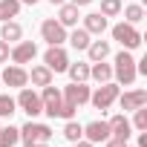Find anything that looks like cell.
I'll list each match as a JSON object with an SVG mask.
<instances>
[{
  "mask_svg": "<svg viewBox=\"0 0 147 147\" xmlns=\"http://www.w3.org/2000/svg\"><path fill=\"white\" fill-rule=\"evenodd\" d=\"M121 12H124V18H127V23H141L144 20V9L138 6V3H133V6H121Z\"/></svg>",
  "mask_w": 147,
  "mask_h": 147,
  "instance_id": "obj_26",
  "label": "cell"
},
{
  "mask_svg": "<svg viewBox=\"0 0 147 147\" xmlns=\"http://www.w3.org/2000/svg\"><path fill=\"white\" fill-rule=\"evenodd\" d=\"M0 84H6V87H12V90H23V87L29 84V72H26L23 66L12 63V66H6L3 72H0Z\"/></svg>",
  "mask_w": 147,
  "mask_h": 147,
  "instance_id": "obj_5",
  "label": "cell"
},
{
  "mask_svg": "<svg viewBox=\"0 0 147 147\" xmlns=\"http://www.w3.org/2000/svg\"><path fill=\"white\" fill-rule=\"evenodd\" d=\"M9 55H12L9 43H6V40H0V63H9Z\"/></svg>",
  "mask_w": 147,
  "mask_h": 147,
  "instance_id": "obj_31",
  "label": "cell"
},
{
  "mask_svg": "<svg viewBox=\"0 0 147 147\" xmlns=\"http://www.w3.org/2000/svg\"><path fill=\"white\" fill-rule=\"evenodd\" d=\"M61 95H63V101H72L75 107H81L90 101V87H87V81H72L69 87L61 90Z\"/></svg>",
  "mask_w": 147,
  "mask_h": 147,
  "instance_id": "obj_10",
  "label": "cell"
},
{
  "mask_svg": "<svg viewBox=\"0 0 147 147\" xmlns=\"http://www.w3.org/2000/svg\"><path fill=\"white\" fill-rule=\"evenodd\" d=\"M20 6H23L20 0H0V20H3V23L6 20H15L20 15Z\"/></svg>",
  "mask_w": 147,
  "mask_h": 147,
  "instance_id": "obj_21",
  "label": "cell"
},
{
  "mask_svg": "<svg viewBox=\"0 0 147 147\" xmlns=\"http://www.w3.org/2000/svg\"><path fill=\"white\" fill-rule=\"evenodd\" d=\"M66 72H69L72 81H87V78H90V63H81V61H78V63H69Z\"/></svg>",
  "mask_w": 147,
  "mask_h": 147,
  "instance_id": "obj_25",
  "label": "cell"
},
{
  "mask_svg": "<svg viewBox=\"0 0 147 147\" xmlns=\"http://www.w3.org/2000/svg\"><path fill=\"white\" fill-rule=\"evenodd\" d=\"M115 101L121 104L124 113H133V110H138V107H147V90H130V92L118 95Z\"/></svg>",
  "mask_w": 147,
  "mask_h": 147,
  "instance_id": "obj_12",
  "label": "cell"
},
{
  "mask_svg": "<svg viewBox=\"0 0 147 147\" xmlns=\"http://www.w3.org/2000/svg\"><path fill=\"white\" fill-rule=\"evenodd\" d=\"M20 3H26V6H35V3H38V0H20Z\"/></svg>",
  "mask_w": 147,
  "mask_h": 147,
  "instance_id": "obj_38",
  "label": "cell"
},
{
  "mask_svg": "<svg viewBox=\"0 0 147 147\" xmlns=\"http://www.w3.org/2000/svg\"><path fill=\"white\" fill-rule=\"evenodd\" d=\"M84 52H87L90 61L95 63V61H104V58L110 55V43H107V40H90V46H87Z\"/></svg>",
  "mask_w": 147,
  "mask_h": 147,
  "instance_id": "obj_20",
  "label": "cell"
},
{
  "mask_svg": "<svg viewBox=\"0 0 147 147\" xmlns=\"http://www.w3.org/2000/svg\"><path fill=\"white\" fill-rule=\"evenodd\" d=\"M110 133L115 136V138H121V141H127L130 136H133V124H130V118L124 115V113H118V115H113L110 121Z\"/></svg>",
  "mask_w": 147,
  "mask_h": 147,
  "instance_id": "obj_14",
  "label": "cell"
},
{
  "mask_svg": "<svg viewBox=\"0 0 147 147\" xmlns=\"http://www.w3.org/2000/svg\"><path fill=\"white\" fill-rule=\"evenodd\" d=\"M40 38H43L49 46H63V43H66V29H63L58 20L49 18V20L40 23Z\"/></svg>",
  "mask_w": 147,
  "mask_h": 147,
  "instance_id": "obj_6",
  "label": "cell"
},
{
  "mask_svg": "<svg viewBox=\"0 0 147 147\" xmlns=\"http://www.w3.org/2000/svg\"><path fill=\"white\" fill-rule=\"evenodd\" d=\"M63 138H66V141H72V144L81 141V138H84V124H78L75 118H69V121L63 124Z\"/></svg>",
  "mask_w": 147,
  "mask_h": 147,
  "instance_id": "obj_23",
  "label": "cell"
},
{
  "mask_svg": "<svg viewBox=\"0 0 147 147\" xmlns=\"http://www.w3.org/2000/svg\"><path fill=\"white\" fill-rule=\"evenodd\" d=\"M49 3H52V6H61V3H66V0H49Z\"/></svg>",
  "mask_w": 147,
  "mask_h": 147,
  "instance_id": "obj_37",
  "label": "cell"
},
{
  "mask_svg": "<svg viewBox=\"0 0 147 147\" xmlns=\"http://www.w3.org/2000/svg\"><path fill=\"white\" fill-rule=\"evenodd\" d=\"M113 75L118 78V84L130 87L136 78H138V72H136V58L130 55V49H121L115 55V66H113Z\"/></svg>",
  "mask_w": 147,
  "mask_h": 147,
  "instance_id": "obj_1",
  "label": "cell"
},
{
  "mask_svg": "<svg viewBox=\"0 0 147 147\" xmlns=\"http://www.w3.org/2000/svg\"><path fill=\"white\" fill-rule=\"evenodd\" d=\"M40 104H43V113L49 115V118H58V113H61V104H63V95H61V90L58 87H43V92H40Z\"/></svg>",
  "mask_w": 147,
  "mask_h": 147,
  "instance_id": "obj_7",
  "label": "cell"
},
{
  "mask_svg": "<svg viewBox=\"0 0 147 147\" xmlns=\"http://www.w3.org/2000/svg\"><path fill=\"white\" fill-rule=\"evenodd\" d=\"M113 40H118L124 49H138L141 46V32L133 26V23H115L113 26Z\"/></svg>",
  "mask_w": 147,
  "mask_h": 147,
  "instance_id": "obj_3",
  "label": "cell"
},
{
  "mask_svg": "<svg viewBox=\"0 0 147 147\" xmlns=\"http://www.w3.org/2000/svg\"><path fill=\"white\" fill-rule=\"evenodd\" d=\"M52 78H55V72H52L46 63H38V66H32V72H29L32 87H49V84H52Z\"/></svg>",
  "mask_w": 147,
  "mask_h": 147,
  "instance_id": "obj_15",
  "label": "cell"
},
{
  "mask_svg": "<svg viewBox=\"0 0 147 147\" xmlns=\"http://www.w3.org/2000/svg\"><path fill=\"white\" fill-rule=\"evenodd\" d=\"M75 104H72V101H63L61 104V113H58V118H63V121H69V118H75Z\"/></svg>",
  "mask_w": 147,
  "mask_h": 147,
  "instance_id": "obj_30",
  "label": "cell"
},
{
  "mask_svg": "<svg viewBox=\"0 0 147 147\" xmlns=\"http://www.w3.org/2000/svg\"><path fill=\"white\" fill-rule=\"evenodd\" d=\"M133 113H136V115H133L130 124H133L138 133H144V130H147V107H138V110H133Z\"/></svg>",
  "mask_w": 147,
  "mask_h": 147,
  "instance_id": "obj_28",
  "label": "cell"
},
{
  "mask_svg": "<svg viewBox=\"0 0 147 147\" xmlns=\"http://www.w3.org/2000/svg\"><path fill=\"white\" fill-rule=\"evenodd\" d=\"M90 38H92V35H90L84 26H81V29H75L72 35H66V40L72 43V49H78V52H84V49L90 46Z\"/></svg>",
  "mask_w": 147,
  "mask_h": 147,
  "instance_id": "obj_22",
  "label": "cell"
},
{
  "mask_svg": "<svg viewBox=\"0 0 147 147\" xmlns=\"http://www.w3.org/2000/svg\"><path fill=\"white\" fill-rule=\"evenodd\" d=\"M20 138H23V141H49V138H52V127L38 124V121L29 118V121L20 127Z\"/></svg>",
  "mask_w": 147,
  "mask_h": 147,
  "instance_id": "obj_9",
  "label": "cell"
},
{
  "mask_svg": "<svg viewBox=\"0 0 147 147\" xmlns=\"http://www.w3.org/2000/svg\"><path fill=\"white\" fill-rule=\"evenodd\" d=\"M15 110H18V104L12 95H0V118H9Z\"/></svg>",
  "mask_w": 147,
  "mask_h": 147,
  "instance_id": "obj_29",
  "label": "cell"
},
{
  "mask_svg": "<svg viewBox=\"0 0 147 147\" xmlns=\"http://www.w3.org/2000/svg\"><path fill=\"white\" fill-rule=\"evenodd\" d=\"M127 141H121V138H115V136H110L107 141H104V147H124Z\"/></svg>",
  "mask_w": 147,
  "mask_h": 147,
  "instance_id": "obj_32",
  "label": "cell"
},
{
  "mask_svg": "<svg viewBox=\"0 0 147 147\" xmlns=\"http://www.w3.org/2000/svg\"><path fill=\"white\" fill-rule=\"evenodd\" d=\"M90 78H92V81H98V84H107V81L113 78V66H110V63H104V61H95V63L90 66Z\"/></svg>",
  "mask_w": 147,
  "mask_h": 147,
  "instance_id": "obj_19",
  "label": "cell"
},
{
  "mask_svg": "<svg viewBox=\"0 0 147 147\" xmlns=\"http://www.w3.org/2000/svg\"><path fill=\"white\" fill-rule=\"evenodd\" d=\"M20 141V127H0V147H15Z\"/></svg>",
  "mask_w": 147,
  "mask_h": 147,
  "instance_id": "obj_24",
  "label": "cell"
},
{
  "mask_svg": "<svg viewBox=\"0 0 147 147\" xmlns=\"http://www.w3.org/2000/svg\"><path fill=\"white\" fill-rule=\"evenodd\" d=\"M110 136H113V133H110V124H107V121H90V124L84 127V138L92 141V144H104Z\"/></svg>",
  "mask_w": 147,
  "mask_h": 147,
  "instance_id": "obj_13",
  "label": "cell"
},
{
  "mask_svg": "<svg viewBox=\"0 0 147 147\" xmlns=\"http://www.w3.org/2000/svg\"><path fill=\"white\" fill-rule=\"evenodd\" d=\"M115 98H118V84H113V81H107V84H101L95 92H90V104H92L95 110H101V113H107V110L115 104Z\"/></svg>",
  "mask_w": 147,
  "mask_h": 147,
  "instance_id": "obj_2",
  "label": "cell"
},
{
  "mask_svg": "<svg viewBox=\"0 0 147 147\" xmlns=\"http://www.w3.org/2000/svg\"><path fill=\"white\" fill-rule=\"evenodd\" d=\"M124 147H127V144H124Z\"/></svg>",
  "mask_w": 147,
  "mask_h": 147,
  "instance_id": "obj_39",
  "label": "cell"
},
{
  "mask_svg": "<svg viewBox=\"0 0 147 147\" xmlns=\"http://www.w3.org/2000/svg\"><path fill=\"white\" fill-rule=\"evenodd\" d=\"M29 118H35V115H40L43 113V104H40V95L35 92V90H29V87H23L20 90V95H18V101H15Z\"/></svg>",
  "mask_w": 147,
  "mask_h": 147,
  "instance_id": "obj_4",
  "label": "cell"
},
{
  "mask_svg": "<svg viewBox=\"0 0 147 147\" xmlns=\"http://www.w3.org/2000/svg\"><path fill=\"white\" fill-rule=\"evenodd\" d=\"M35 55H38V46H35V40H18L15 46H12V63H18V66H23V63H29V61H35Z\"/></svg>",
  "mask_w": 147,
  "mask_h": 147,
  "instance_id": "obj_11",
  "label": "cell"
},
{
  "mask_svg": "<svg viewBox=\"0 0 147 147\" xmlns=\"http://www.w3.org/2000/svg\"><path fill=\"white\" fill-rule=\"evenodd\" d=\"M78 6L75 3H61V12H58V23L63 26V29H69V26H78Z\"/></svg>",
  "mask_w": 147,
  "mask_h": 147,
  "instance_id": "obj_16",
  "label": "cell"
},
{
  "mask_svg": "<svg viewBox=\"0 0 147 147\" xmlns=\"http://www.w3.org/2000/svg\"><path fill=\"white\" fill-rule=\"evenodd\" d=\"M84 29H87L90 35H104V29H107V18H104L101 12H92V15L84 18Z\"/></svg>",
  "mask_w": 147,
  "mask_h": 147,
  "instance_id": "obj_18",
  "label": "cell"
},
{
  "mask_svg": "<svg viewBox=\"0 0 147 147\" xmlns=\"http://www.w3.org/2000/svg\"><path fill=\"white\" fill-rule=\"evenodd\" d=\"M23 38V26L18 20H6L3 29H0V40H6V43H18Z\"/></svg>",
  "mask_w": 147,
  "mask_h": 147,
  "instance_id": "obj_17",
  "label": "cell"
},
{
  "mask_svg": "<svg viewBox=\"0 0 147 147\" xmlns=\"http://www.w3.org/2000/svg\"><path fill=\"white\" fill-rule=\"evenodd\" d=\"M121 0H101V15L104 18H115V15H121Z\"/></svg>",
  "mask_w": 147,
  "mask_h": 147,
  "instance_id": "obj_27",
  "label": "cell"
},
{
  "mask_svg": "<svg viewBox=\"0 0 147 147\" xmlns=\"http://www.w3.org/2000/svg\"><path fill=\"white\" fill-rule=\"evenodd\" d=\"M72 3H75V6L81 9V6H90V3H92V0H72Z\"/></svg>",
  "mask_w": 147,
  "mask_h": 147,
  "instance_id": "obj_36",
  "label": "cell"
},
{
  "mask_svg": "<svg viewBox=\"0 0 147 147\" xmlns=\"http://www.w3.org/2000/svg\"><path fill=\"white\" fill-rule=\"evenodd\" d=\"M43 63H46L52 72H66V66H69V55H66L63 46H49V49L43 52Z\"/></svg>",
  "mask_w": 147,
  "mask_h": 147,
  "instance_id": "obj_8",
  "label": "cell"
},
{
  "mask_svg": "<svg viewBox=\"0 0 147 147\" xmlns=\"http://www.w3.org/2000/svg\"><path fill=\"white\" fill-rule=\"evenodd\" d=\"M138 147H147V130H144V133L138 136Z\"/></svg>",
  "mask_w": 147,
  "mask_h": 147,
  "instance_id": "obj_34",
  "label": "cell"
},
{
  "mask_svg": "<svg viewBox=\"0 0 147 147\" xmlns=\"http://www.w3.org/2000/svg\"><path fill=\"white\" fill-rule=\"evenodd\" d=\"M23 147H49L46 141H23Z\"/></svg>",
  "mask_w": 147,
  "mask_h": 147,
  "instance_id": "obj_33",
  "label": "cell"
},
{
  "mask_svg": "<svg viewBox=\"0 0 147 147\" xmlns=\"http://www.w3.org/2000/svg\"><path fill=\"white\" fill-rule=\"evenodd\" d=\"M75 147H98V144H92V141H84V138H81V141H75Z\"/></svg>",
  "mask_w": 147,
  "mask_h": 147,
  "instance_id": "obj_35",
  "label": "cell"
}]
</instances>
